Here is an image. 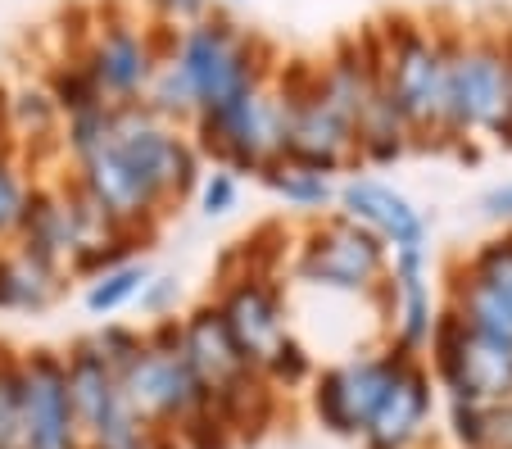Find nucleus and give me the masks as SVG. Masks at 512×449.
Masks as SVG:
<instances>
[{
  "label": "nucleus",
  "mask_w": 512,
  "mask_h": 449,
  "mask_svg": "<svg viewBox=\"0 0 512 449\" xmlns=\"http://www.w3.org/2000/svg\"><path fill=\"white\" fill-rule=\"evenodd\" d=\"M340 214L354 218L358 227H368L372 236L386 241V250H413V245H426V218L413 209V200L399 196L395 186H386L381 177H345L336 191Z\"/></svg>",
  "instance_id": "ddd939ff"
},
{
  "label": "nucleus",
  "mask_w": 512,
  "mask_h": 449,
  "mask_svg": "<svg viewBox=\"0 0 512 449\" xmlns=\"http://www.w3.org/2000/svg\"><path fill=\"white\" fill-rule=\"evenodd\" d=\"M481 214L490 218V223H499V227H512V182H503V186H494V191H485Z\"/></svg>",
  "instance_id": "cd10ccee"
},
{
  "label": "nucleus",
  "mask_w": 512,
  "mask_h": 449,
  "mask_svg": "<svg viewBox=\"0 0 512 449\" xmlns=\"http://www.w3.org/2000/svg\"><path fill=\"white\" fill-rule=\"evenodd\" d=\"M182 359L195 372V381H200L204 400L223 418L245 413L250 400H263V391H268V381L241 354V345L232 341V332H227L223 313L213 309V300L195 304L182 318Z\"/></svg>",
  "instance_id": "6e6552de"
},
{
  "label": "nucleus",
  "mask_w": 512,
  "mask_h": 449,
  "mask_svg": "<svg viewBox=\"0 0 512 449\" xmlns=\"http://www.w3.org/2000/svg\"><path fill=\"white\" fill-rule=\"evenodd\" d=\"M118 386L141 422H195L200 413H218L182 359V318H159L145 332L141 350L118 368Z\"/></svg>",
  "instance_id": "39448f33"
},
{
  "label": "nucleus",
  "mask_w": 512,
  "mask_h": 449,
  "mask_svg": "<svg viewBox=\"0 0 512 449\" xmlns=\"http://www.w3.org/2000/svg\"><path fill=\"white\" fill-rule=\"evenodd\" d=\"M177 277H150L145 282V291L136 295V300L145 304V313H155V318H173V304H177Z\"/></svg>",
  "instance_id": "bb28decb"
},
{
  "label": "nucleus",
  "mask_w": 512,
  "mask_h": 449,
  "mask_svg": "<svg viewBox=\"0 0 512 449\" xmlns=\"http://www.w3.org/2000/svg\"><path fill=\"white\" fill-rule=\"evenodd\" d=\"M454 436L463 449H512V400L503 404H449Z\"/></svg>",
  "instance_id": "a211bd4d"
},
{
  "label": "nucleus",
  "mask_w": 512,
  "mask_h": 449,
  "mask_svg": "<svg viewBox=\"0 0 512 449\" xmlns=\"http://www.w3.org/2000/svg\"><path fill=\"white\" fill-rule=\"evenodd\" d=\"M64 286V268L46 254H37L32 245H14L0 254V309H19V313H37Z\"/></svg>",
  "instance_id": "2eb2a0df"
},
{
  "label": "nucleus",
  "mask_w": 512,
  "mask_h": 449,
  "mask_svg": "<svg viewBox=\"0 0 512 449\" xmlns=\"http://www.w3.org/2000/svg\"><path fill=\"white\" fill-rule=\"evenodd\" d=\"M426 418H431V372H426L422 354H413V359L395 372V381L386 386L381 404L372 409L368 427H363V445L368 449H408L422 436Z\"/></svg>",
  "instance_id": "4468645a"
},
{
  "label": "nucleus",
  "mask_w": 512,
  "mask_h": 449,
  "mask_svg": "<svg viewBox=\"0 0 512 449\" xmlns=\"http://www.w3.org/2000/svg\"><path fill=\"white\" fill-rule=\"evenodd\" d=\"M259 177L286 200V205L309 209V214H327V205L336 200V186H331L327 173H318V168H309V164H295V159H286V155H281L277 164L263 168Z\"/></svg>",
  "instance_id": "f3484780"
},
{
  "label": "nucleus",
  "mask_w": 512,
  "mask_h": 449,
  "mask_svg": "<svg viewBox=\"0 0 512 449\" xmlns=\"http://www.w3.org/2000/svg\"><path fill=\"white\" fill-rule=\"evenodd\" d=\"M259 377L272 381V386H304V381L313 377V354L304 350L295 336H286V341H277V350L268 354V359L259 363Z\"/></svg>",
  "instance_id": "5701e85b"
},
{
  "label": "nucleus",
  "mask_w": 512,
  "mask_h": 449,
  "mask_svg": "<svg viewBox=\"0 0 512 449\" xmlns=\"http://www.w3.org/2000/svg\"><path fill=\"white\" fill-rule=\"evenodd\" d=\"M408 359H413V350L390 341L381 350L354 354L345 363L313 372V413L322 418V427H331L336 436H363L372 409L381 404L386 386Z\"/></svg>",
  "instance_id": "9d476101"
},
{
  "label": "nucleus",
  "mask_w": 512,
  "mask_h": 449,
  "mask_svg": "<svg viewBox=\"0 0 512 449\" xmlns=\"http://www.w3.org/2000/svg\"><path fill=\"white\" fill-rule=\"evenodd\" d=\"M145 282H150V268L145 264H118L109 268V273L91 277L87 282V309L91 313H118L123 304H132L136 295L145 291Z\"/></svg>",
  "instance_id": "412c9836"
},
{
  "label": "nucleus",
  "mask_w": 512,
  "mask_h": 449,
  "mask_svg": "<svg viewBox=\"0 0 512 449\" xmlns=\"http://www.w3.org/2000/svg\"><path fill=\"white\" fill-rule=\"evenodd\" d=\"M290 273L322 291L372 295L390 273V250L368 227H358L340 209H327V214H309L304 232L295 236Z\"/></svg>",
  "instance_id": "20e7f679"
},
{
  "label": "nucleus",
  "mask_w": 512,
  "mask_h": 449,
  "mask_svg": "<svg viewBox=\"0 0 512 449\" xmlns=\"http://www.w3.org/2000/svg\"><path fill=\"white\" fill-rule=\"evenodd\" d=\"M195 150L213 155L232 173H263L286 150V109H281L272 82L245 91L223 109H204L191 118Z\"/></svg>",
  "instance_id": "423d86ee"
},
{
  "label": "nucleus",
  "mask_w": 512,
  "mask_h": 449,
  "mask_svg": "<svg viewBox=\"0 0 512 449\" xmlns=\"http://www.w3.org/2000/svg\"><path fill=\"white\" fill-rule=\"evenodd\" d=\"M159 28H191L209 14V0H145Z\"/></svg>",
  "instance_id": "a878e982"
},
{
  "label": "nucleus",
  "mask_w": 512,
  "mask_h": 449,
  "mask_svg": "<svg viewBox=\"0 0 512 449\" xmlns=\"http://www.w3.org/2000/svg\"><path fill=\"white\" fill-rule=\"evenodd\" d=\"M200 209L209 218H218V214H227V209L236 205V196H241V182H236V173L232 168H209V173H200Z\"/></svg>",
  "instance_id": "393cba45"
},
{
  "label": "nucleus",
  "mask_w": 512,
  "mask_h": 449,
  "mask_svg": "<svg viewBox=\"0 0 512 449\" xmlns=\"http://www.w3.org/2000/svg\"><path fill=\"white\" fill-rule=\"evenodd\" d=\"M213 309L223 313L232 341L241 345V354L254 363V368L277 350V341L290 336L286 291H281L277 273L263 264H250V259H245V268L236 277H223V291L213 295Z\"/></svg>",
  "instance_id": "9b49d317"
},
{
  "label": "nucleus",
  "mask_w": 512,
  "mask_h": 449,
  "mask_svg": "<svg viewBox=\"0 0 512 449\" xmlns=\"http://www.w3.org/2000/svg\"><path fill=\"white\" fill-rule=\"evenodd\" d=\"M458 264L481 286H490L499 300L512 304V227H503V232L485 236L481 245H472L467 254H458Z\"/></svg>",
  "instance_id": "6ab92c4d"
},
{
  "label": "nucleus",
  "mask_w": 512,
  "mask_h": 449,
  "mask_svg": "<svg viewBox=\"0 0 512 449\" xmlns=\"http://www.w3.org/2000/svg\"><path fill=\"white\" fill-rule=\"evenodd\" d=\"M512 91V41L494 28H449V82H445V123L440 150H458L472 159V132H490L499 123Z\"/></svg>",
  "instance_id": "7ed1b4c3"
},
{
  "label": "nucleus",
  "mask_w": 512,
  "mask_h": 449,
  "mask_svg": "<svg viewBox=\"0 0 512 449\" xmlns=\"http://www.w3.org/2000/svg\"><path fill=\"white\" fill-rule=\"evenodd\" d=\"M164 55L173 59L177 73L191 87L195 114L232 105L245 91L272 82V73H277V50L268 41L213 10L200 23H191V28H177L168 37Z\"/></svg>",
  "instance_id": "f03ea898"
},
{
  "label": "nucleus",
  "mask_w": 512,
  "mask_h": 449,
  "mask_svg": "<svg viewBox=\"0 0 512 449\" xmlns=\"http://www.w3.org/2000/svg\"><path fill=\"white\" fill-rule=\"evenodd\" d=\"M426 350H431V368L426 372H435V381L445 386L454 404L512 400V345L472 332L467 323H458L445 304L435 309Z\"/></svg>",
  "instance_id": "0eeeda50"
},
{
  "label": "nucleus",
  "mask_w": 512,
  "mask_h": 449,
  "mask_svg": "<svg viewBox=\"0 0 512 449\" xmlns=\"http://www.w3.org/2000/svg\"><path fill=\"white\" fill-rule=\"evenodd\" d=\"M508 41H512V32H508ZM490 137L499 141L503 150H512V91H508V105H503V114H499V123L490 127Z\"/></svg>",
  "instance_id": "c85d7f7f"
},
{
  "label": "nucleus",
  "mask_w": 512,
  "mask_h": 449,
  "mask_svg": "<svg viewBox=\"0 0 512 449\" xmlns=\"http://www.w3.org/2000/svg\"><path fill=\"white\" fill-rule=\"evenodd\" d=\"M23 449H82L64 354H23Z\"/></svg>",
  "instance_id": "f8f14e48"
},
{
  "label": "nucleus",
  "mask_w": 512,
  "mask_h": 449,
  "mask_svg": "<svg viewBox=\"0 0 512 449\" xmlns=\"http://www.w3.org/2000/svg\"><path fill=\"white\" fill-rule=\"evenodd\" d=\"M0 449H23V359L0 345Z\"/></svg>",
  "instance_id": "4be33fe9"
},
{
  "label": "nucleus",
  "mask_w": 512,
  "mask_h": 449,
  "mask_svg": "<svg viewBox=\"0 0 512 449\" xmlns=\"http://www.w3.org/2000/svg\"><path fill=\"white\" fill-rule=\"evenodd\" d=\"M23 205H28V182H23L19 164L10 155H0V241L19 236Z\"/></svg>",
  "instance_id": "b1692460"
},
{
  "label": "nucleus",
  "mask_w": 512,
  "mask_h": 449,
  "mask_svg": "<svg viewBox=\"0 0 512 449\" xmlns=\"http://www.w3.org/2000/svg\"><path fill=\"white\" fill-rule=\"evenodd\" d=\"M5 127L19 132V137L46 141L59 127V109L55 100L46 96V87H19L10 100H5Z\"/></svg>",
  "instance_id": "aec40b11"
},
{
  "label": "nucleus",
  "mask_w": 512,
  "mask_h": 449,
  "mask_svg": "<svg viewBox=\"0 0 512 449\" xmlns=\"http://www.w3.org/2000/svg\"><path fill=\"white\" fill-rule=\"evenodd\" d=\"M449 19L386 14L372 23L381 46V91L404 118L413 146H440L449 82Z\"/></svg>",
  "instance_id": "f257e3e1"
},
{
  "label": "nucleus",
  "mask_w": 512,
  "mask_h": 449,
  "mask_svg": "<svg viewBox=\"0 0 512 449\" xmlns=\"http://www.w3.org/2000/svg\"><path fill=\"white\" fill-rule=\"evenodd\" d=\"M445 309L454 313L458 323L472 327V332L512 345V304L499 300L490 286L476 282V277L458 264V254L445 264Z\"/></svg>",
  "instance_id": "dca6fc26"
},
{
  "label": "nucleus",
  "mask_w": 512,
  "mask_h": 449,
  "mask_svg": "<svg viewBox=\"0 0 512 449\" xmlns=\"http://www.w3.org/2000/svg\"><path fill=\"white\" fill-rule=\"evenodd\" d=\"M5 137H10V127H5V91H0V155H10V146H5Z\"/></svg>",
  "instance_id": "c756f323"
},
{
  "label": "nucleus",
  "mask_w": 512,
  "mask_h": 449,
  "mask_svg": "<svg viewBox=\"0 0 512 449\" xmlns=\"http://www.w3.org/2000/svg\"><path fill=\"white\" fill-rule=\"evenodd\" d=\"M177 28H141L132 14H105V19L91 28L87 46L78 50L82 69L91 73L96 91L105 96V105H127V100H141L150 87V73H155L159 55L168 50V37Z\"/></svg>",
  "instance_id": "1a4fd4ad"
}]
</instances>
